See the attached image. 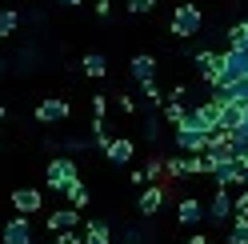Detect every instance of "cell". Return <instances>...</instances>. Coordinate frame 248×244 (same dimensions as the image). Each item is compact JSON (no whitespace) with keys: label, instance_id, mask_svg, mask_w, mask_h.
<instances>
[{"label":"cell","instance_id":"1","mask_svg":"<svg viewBox=\"0 0 248 244\" xmlns=\"http://www.w3.org/2000/svg\"><path fill=\"white\" fill-rule=\"evenodd\" d=\"M240 80H248V48L220 52V76H216V84H240Z\"/></svg>","mask_w":248,"mask_h":244},{"label":"cell","instance_id":"2","mask_svg":"<svg viewBox=\"0 0 248 244\" xmlns=\"http://www.w3.org/2000/svg\"><path fill=\"white\" fill-rule=\"evenodd\" d=\"M72 180H80V168H76L72 156H56V160H48V168H44V184H48L52 192H64Z\"/></svg>","mask_w":248,"mask_h":244},{"label":"cell","instance_id":"3","mask_svg":"<svg viewBox=\"0 0 248 244\" xmlns=\"http://www.w3.org/2000/svg\"><path fill=\"white\" fill-rule=\"evenodd\" d=\"M200 24H204V16H200V8H196V4H176L172 20H168V32H172L176 40H188V36L200 32Z\"/></svg>","mask_w":248,"mask_h":244},{"label":"cell","instance_id":"4","mask_svg":"<svg viewBox=\"0 0 248 244\" xmlns=\"http://www.w3.org/2000/svg\"><path fill=\"white\" fill-rule=\"evenodd\" d=\"M208 136H212V132H204L188 112H184V120L176 124V148H180V152H204Z\"/></svg>","mask_w":248,"mask_h":244},{"label":"cell","instance_id":"5","mask_svg":"<svg viewBox=\"0 0 248 244\" xmlns=\"http://www.w3.org/2000/svg\"><path fill=\"white\" fill-rule=\"evenodd\" d=\"M212 180H216V188H232V184H244V160H220V164H212V172H208Z\"/></svg>","mask_w":248,"mask_h":244},{"label":"cell","instance_id":"6","mask_svg":"<svg viewBox=\"0 0 248 244\" xmlns=\"http://www.w3.org/2000/svg\"><path fill=\"white\" fill-rule=\"evenodd\" d=\"M68 116H72V104L60 100V96H48V100L36 104V124H60V120H68Z\"/></svg>","mask_w":248,"mask_h":244},{"label":"cell","instance_id":"7","mask_svg":"<svg viewBox=\"0 0 248 244\" xmlns=\"http://www.w3.org/2000/svg\"><path fill=\"white\" fill-rule=\"evenodd\" d=\"M36 240V228H32V216H12L4 220V244H32Z\"/></svg>","mask_w":248,"mask_h":244},{"label":"cell","instance_id":"8","mask_svg":"<svg viewBox=\"0 0 248 244\" xmlns=\"http://www.w3.org/2000/svg\"><path fill=\"white\" fill-rule=\"evenodd\" d=\"M8 200H12V208H16L20 216H36V212L44 208V192L40 188H16Z\"/></svg>","mask_w":248,"mask_h":244},{"label":"cell","instance_id":"9","mask_svg":"<svg viewBox=\"0 0 248 244\" xmlns=\"http://www.w3.org/2000/svg\"><path fill=\"white\" fill-rule=\"evenodd\" d=\"M188 116H192L204 132H216V128H220V100H204V104H200V108H192Z\"/></svg>","mask_w":248,"mask_h":244},{"label":"cell","instance_id":"10","mask_svg":"<svg viewBox=\"0 0 248 244\" xmlns=\"http://www.w3.org/2000/svg\"><path fill=\"white\" fill-rule=\"evenodd\" d=\"M228 216H236V204H232V192L228 188H216L212 192V204H208V220H228Z\"/></svg>","mask_w":248,"mask_h":244},{"label":"cell","instance_id":"11","mask_svg":"<svg viewBox=\"0 0 248 244\" xmlns=\"http://www.w3.org/2000/svg\"><path fill=\"white\" fill-rule=\"evenodd\" d=\"M136 208H140V216H156L164 208V188L160 184H144V192L136 196Z\"/></svg>","mask_w":248,"mask_h":244},{"label":"cell","instance_id":"12","mask_svg":"<svg viewBox=\"0 0 248 244\" xmlns=\"http://www.w3.org/2000/svg\"><path fill=\"white\" fill-rule=\"evenodd\" d=\"M104 156H108V164H128L136 156V144L128 140V136H112L108 148H104Z\"/></svg>","mask_w":248,"mask_h":244},{"label":"cell","instance_id":"13","mask_svg":"<svg viewBox=\"0 0 248 244\" xmlns=\"http://www.w3.org/2000/svg\"><path fill=\"white\" fill-rule=\"evenodd\" d=\"M176 220H180L184 228H196L200 220H204V204H200L196 196H184V200L176 204Z\"/></svg>","mask_w":248,"mask_h":244},{"label":"cell","instance_id":"14","mask_svg":"<svg viewBox=\"0 0 248 244\" xmlns=\"http://www.w3.org/2000/svg\"><path fill=\"white\" fill-rule=\"evenodd\" d=\"M48 228L52 232H68V228H80V208H56V212H48Z\"/></svg>","mask_w":248,"mask_h":244},{"label":"cell","instance_id":"15","mask_svg":"<svg viewBox=\"0 0 248 244\" xmlns=\"http://www.w3.org/2000/svg\"><path fill=\"white\" fill-rule=\"evenodd\" d=\"M196 72L204 76L208 84H216V76H220V52H196Z\"/></svg>","mask_w":248,"mask_h":244},{"label":"cell","instance_id":"16","mask_svg":"<svg viewBox=\"0 0 248 244\" xmlns=\"http://www.w3.org/2000/svg\"><path fill=\"white\" fill-rule=\"evenodd\" d=\"M132 80L136 84H144V80H156V60H152L148 52H140V56H132Z\"/></svg>","mask_w":248,"mask_h":244},{"label":"cell","instance_id":"17","mask_svg":"<svg viewBox=\"0 0 248 244\" xmlns=\"http://www.w3.org/2000/svg\"><path fill=\"white\" fill-rule=\"evenodd\" d=\"M80 72H84V76H92V80L108 76V56H104V52H84V60H80Z\"/></svg>","mask_w":248,"mask_h":244},{"label":"cell","instance_id":"18","mask_svg":"<svg viewBox=\"0 0 248 244\" xmlns=\"http://www.w3.org/2000/svg\"><path fill=\"white\" fill-rule=\"evenodd\" d=\"M240 120H244V108H240V104H220V128L236 132V128H240Z\"/></svg>","mask_w":248,"mask_h":244},{"label":"cell","instance_id":"19","mask_svg":"<svg viewBox=\"0 0 248 244\" xmlns=\"http://www.w3.org/2000/svg\"><path fill=\"white\" fill-rule=\"evenodd\" d=\"M64 196H68V204H72V208H88V200H92L88 188H84V180H72V184L64 188Z\"/></svg>","mask_w":248,"mask_h":244},{"label":"cell","instance_id":"20","mask_svg":"<svg viewBox=\"0 0 248 244\" xmlns=\"http://www.w3.org/2000/svg\"><path fill=\"white\" fill-rule=\"evenodd\" d=\"M16 28H20V12H16V8H0V40L12 36Z\"/></svg>","mask_w":248,"mask_h":244},{"label":"cell","instance_id":"21","mask_svg":"<svg viewBox=\"0 0 248 244\" xmlns=\"http://www.w3.org/2000/svg\"><path fill=\"white\" fill-rule=\"evenodd\" d=\"M228 244H248V220H244V216H232V228H228Z\"/></svg>","mask_w":248,"mask_h":244},{"label":"cell","instance_id":"22","mask_svg":"<svg viewBox=\"0 0 248 244\" xmlns=\"http://www.w3.org/2000/svg\"><path fill=\"white\" fill-rule=\"evenodd\" d=\"M108 140H112V136H108V128H104V116H92V144L104 152V148H108Z\"/></svg>","mask_w":248,"mask_h":244},{"label":"cell","instance_id":"23","mask_svg":"<svg viewBox=\"0 0 248 244\" xmlns=\"http://www.w3.org/2000/svg\"><path fill=\"white\" fill-rule=\"evenodd\" d=\"M140 92H144V100L152 104V108H164V92L156 88V80H144V84H140Z\"/></svg>","mask_w":248,"mask_h":244},{"label":"cell","instance_id":"24","mask_svg":"<svg viewBox=\"0 0 248 244\" xmlns=\"http://www.w3.org/2000/svg\"><path fill=\"white\" fill-rule=\"evenodd\" d=\"M184 112H188V108H184V104L180 100H164V120H168V124H180V120H184Z\"/></svg>","mask_w":248,"mask_h":244},{"label":"cell","instance_id":"25","mask_svg":"<svg viewBox=\"0 0 248 244\" xmlns=\"http://www.w3.org/2000/svg\"><path fill=\"white\" fill-rule=\"evenodd\" d=\"M164 176H172V180L188 176V168H184V156H172V160H164Z\"/></svg>","mask_w":248,"mask_h":244},{"label":"cell","instance_id":"26","mask_svg":"<svg viewBox=\"0 0 248 244\" xmlns=\"http://www.w3.org/2000/svg\"><path fill=\"white\" fill-rule=\"evenodd\" d=\"M160 176H164V160H148L144 164V180L148 184H160Z\"/></svg>","mask_w":248,"mask_h":244},{"label":"cell","instance_id":"27","mask_svg":"<svg viewBox=\"0 0 248 244\" xmlns=\"http://www.w3.org/2000/svg\"><path fill=\"white\" fill-rule=\"evenodd\" d=\"M84 236H112V228H108V220H88Z\"/></svg>","mask_w":248,"mask_h":244},{"label":"cell","instance_id":"28","mask_svg":"<svg viewBox=\"0 0 248 244\" xmlns=\"http://www.w3.org/2000/svg\"><path fill=\"white\" fill-rule=\"evenodd\" d=\"M152 8H156V0H128V12H132V16H148Z\"/></svg>","mask_w":248,"mask_h":244},{"label":"cell","instance_id":"29","mask_svg":"<svg viewBox=\"0 0 248 244\" xmlns=\"http://www.w3.org/2000/svg\"><path fill=\"white\" fill-rule=\"evenodd\" d=\"M228 48H244V20L228 28Z\"/></svg>","mask_w":248,"mask_h":244},{"label":"cell","instance_id":"30","mask_svg":"<svg viewBox=\"0 0 248 244\" xmlns=\"http://www.w3.org/2000/svg\"><path fill=\"white\" fill-rule=\"evenodd\" d=\"M232 204H236V216H244V220H248V184H244V192H240V196H232Z\"/></svg>","mask_w":248,"mask_h":244},{"label":"cell","instance_id":"31","mask_svg":"<svg viewBox=\"0 0 248 244\" xmlns=\"http://www.w3.org/2000/svg\"><path fill=\"white\" fill-rule=\"evenodd\" d=\"M56 244H84V236L76 228H68V232H56Z\"/></svg>","mask_w":248,"mask_h":244},{"label":"cell","instance_id":"32","mask_svg":"<svg viewBox=\"0 0 248 244\" xmlns=\"http://www.w3.org/2000/svg\"><path fill=\"white\" fill-rule=\"evenodd\" d=\"M144 136H148V140H156V136H160V120H156V116L144 120Z\"/></svg>","mask_w":248,"mask_h":244},{"label":"cell","instance_id":"33","mask_svg":"<svg viewBox=\"0 0 248 244\" xmlns=\"http://www.w3.org/2000/svg\"><path fill=\"white\" fill-rule=\"evenodd\" d=\"M104 112H108V96L96 92V96H92V116H104Z\"/></svg>","mask_w":248,"mask_h":244},{"label":"cell","instance_id":"34","mask_svg":"<svg viewBox=\"0 0 248 244\" xmlns=\"http://www.w3.org/2000/svg\"><path fill=\"white\" fill-rule=\"evenodd\" d=\"M116 100H120V112H128V116L136 112V100H132V96H116Z\"/></svg>","mask_w":248,"mask_h":244},{"label":"cell","instance_id":"35","mask_svg":"<svg viewBox=\"0 0 248 244\" xmlns=\"http://www.w3.org/2000/svg\"><path fill=\"white\" fill-rule=\"evenodd\" d=\"M108 12H112V0H96V16L104 20V16H108Z\"/></svg>","mask_w":248,"mask_h":244},{"label":"cell","instance_id":"36","mask_svg":"<svg viewBox=\"0 0 248 244\" xmlns=\"http://www.w3.org/2000/svg\"><path fill=\"white\" fill-rule=\"evenodd\" d=\"M132 184H136V188H144V184H148V180H144V168H132Z\"/></svg>","mask_w":248,"mask_h":244},{"label":"cell","instance_id":"37","mask_svg":"<svg viewBox=\"0 0 248 244\" xmlns=\"http://www.w3.org/2000/svg\"><path fill=\"white\" fill-rule=\"evenodd\" d=\"M84 244H116L112 236H84Z\"/></svg>","mask_w":248,"mask_h":244},{"label":"cell","instance_id":"38","mask_svg":"<svg viewBox=\"0 0 248 244\" xmlns=\"http://www.w3.org/2000/svg\"><path fill=\"white\" fill-rule=\"evenodd\" d=\"M52 4H64V8H72V4H84V0H52Z\"/></svg>","mask_w":248,"mask_h":244},{"label":"cell","instance_id":"39","mask_svg":"<svg viewBox=\"0 0 248 244\" xmlns=\"http://www.w3.org/2000/svg\"><path fill=\"white\" fill-rule=\"evenodd\" d=\"M188 244H208V240H204V236H200V232H196V236H192V240H188Z\"/></svg>","mask_w":248,"mask_h":244},{"label":"cell","instance_id":"40","mask_svg":"<svg viewBox=\"0 0 248 244\" xmlns=\"http://www.w3.org/2000/svg\"><path fill=\"white\" fill-rule=\"evenodd\" d=\"M4 116H8V112H4V104H0V128H4Z\"/></svg>","mask_w":248,"mask_h":244},{"label":"cell","instance_id":"41","mask_svg":"<svg viewBox=\"0 0 248 244\" xmlns=\"http://www.w3.org/2000/svg\"><path fill=\"white\" fill-rule=\"evenodd\" d=\"M244 48H248V20H244Z\"/></svg>","mask_w":248,"mask_h":244},{"label":"cell","instance_id":"42","mask_svg":"<svg viewBox=\"0 0 248 244\" xmlns=\"http://www.w3.org/2000/svg\"><path fill=\"white\" fill-rule=\"evenodd\" d=\"M244 184H248V160H244Z\"/></svg>","mask_w":248,"mask_h":244},{"label":"cell","instance_id":"43","mask_svg":"<svg viewBox=\"0 0 248 244\" xmlns=\"http://www.w3.org/2000/svg\"><path fill=\"white\" fill-rule=\"evenodd\" d=\"M4 68H8V64H4V60H0V76H4Z\"/></svg>","mask_w":248,"mask_h":244}]
</instances>
